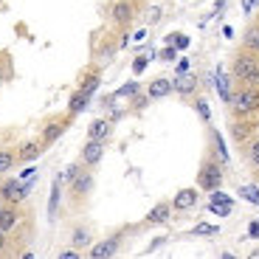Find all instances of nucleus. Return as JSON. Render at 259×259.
I'll use <instances>...</instances> for the list:
<instances>
[{
	"instance_id": "33",
	"label": "nucleus",
	"mask_w": 259,
	"mask_h": 259,
	"mask_svg": "<svg viewBox=\"0 0 259 259\" xmlns=\"http://www.w3.org/2000/svg\"><path fill=\"white\" fill-rule=\"evenodd\" d=\"M234 203H208V211L211 214H220V217H226V214H231Z\"/></svg>"
},
{
	"instance_id": "22",
	"label": "nucleus",
	"mask_w": 259,
	"mask_h": 259,
	"mask_svg": "<svg viewBox=\"0 0 259 259\" xmlns=\"http://www.w3.org/2000/svg\"><path fill=\"white\" fill-rule=\"evenodd\" d=\"M242 155H245L248 166L259 172V136H256V138H251V141H245V149H242Z\"/></svg>"
},
{
	"instance_id": "39",
	"label": "nucleus",
	"mask_w": 259,
	"mask_h": 259,
	"mask_svg": "<svg viewBox=\"0 0 259 259\" xmlns=\"http://www.w3.org/2000/svg\"><path fill=\"white\" fill-rule=\"evenodd\" d=\"M248 240H259V220L248 223Z\"/></svg>"
},
{
	"instance_id": "2",
	"label": "nucleus",
	"mask_w": 259,
	"mask_h": 259,
	"mask_svg": "<svg viewBox=\"0 0 259 259\" xmlns=\"http://www.w3.org/2000/svg\"><path fill=\"white\" fill-rule=\"evenodd\" d=\"M226 181V172H223V161L214 152H208L200 163V172H197V189L203 192H211V189H220Z\"/></svg>"
},
{
	"instance_id": "45",
	"label": "nucleus",
	"mask_w": 259,
	"mask_h": 259,
	"mask_svg": "<svg viewBox=\"0 0 259 259\" xmlns=\"http://www.w3.org/2000/svg\"><path fill=\"white\" fill-rule=\"evenodd\" d=\"M3 206H6V203H3V197H0V208H3Z\"/></svg>"
},
{
	"instance_id": "31",
	"label": "nucleus",
	"mask_w": 259,
	"mask_h": 259,
	"mask_svg": "<svg viewBox=\"0 0 259 259\" xmlns=\"http://www.w3.org/2000/svg\"><path fill=\"white\" fill-rule=\"evenodd\" d=\"M166 42H169V46H175L178 51H181V48L189 46V37H186V34H181V31H175V34H169V37H166Z\"/></svg>"
},
{
	"instance_id": "17",
	"label": "nucleus",
	"mask_w": 259,
	"mask_h": 259,
	"mask_svg": "<svg viewBox=\"0 0 259 259\" xmlns=\"http://www.w3.org/2000/svg\"><path fill=\"white\" fill-rule=\"evenodd\" d=\"M231 84H234V76H231V73H223V71L214 73V88H217V93H220V99H223L226 104L231 102V96H234Z\"/></svg>"
},
{
	"instance_id": "37",
	"label": "nucleus",
	"mask_w": 259,
	"mask_h": 259,
	"mask_svg": "<svg viewBox=\"0 0 259 259\" xmlns=\"http://www.w3.org/2000/svg\"><path fill=\"white\" fill-rule=\"evenodd\" d=\"M158 57H161L163 62H172V59L178 57V48H175V46H166V48H163L161 54H158Z\"/></svg>"
},
{
	"instance_id": "21",
	"label": "nucleus",
	"mask_w": 259,
	"mask_h": 259,
	"mask_svg": "<svg viewBox=\"0 0 259 259\" xmlns=\"http://www.w3.org/2000/svg\"><path fill=\"white\" fill-rule=\"evenodd\" d=\"M59 200H62V175L54 181V186H51V197H48V217H57V211H59Z\"/></svg>"
},
{
	"instance_id": "25",
	"label": "nucleus",
	"mask_w": 259,
	"mask_h": 259,
	"mask_svg": "<svg viewBox=\"0 0 259 259\" xmlns=\"http://www.w3.org/2000/svg\"><path fill=\"white\" fill-rule=\"evenodd\" d=\"M99 84H102V73L93 71V73H84V79L79 82V91L88 93V96H93V93L99 91Z\"/></svg>"
},
{
	"instance_id": "1",
	"label": "nucleus",
	"mask_w": 259,
	"mask_h": 259,
	"mask_svg": "<svg viewBox=\"0 0 259 259\" xmlns=\"http://www.w3.org/2000/svg\"><path fill=\"white\" fill-rule=\"evenodd\" d=\"M231 76L240 84H259V54L240 48L231 57Z\"/></svg>"
},
{
	"instance_id": "20",
	"label": "nucleus",
	"mask_w": 259,
	"mask_h": 259,
	"mask_svg": "<svg viewBox=\"0 0 259 259\" xmlns=\"http://www.w3.org/2000/svg\"><path fill=\"white\" fill-rule=\"evenodd\" d=\"M88 104H91V96L76 88V93H73L71 102H68V116H79L82 110H88Z\"/></svg>"
},
{
	"instance_id": "44",
	"label": "nucleus",
	"mask_w": 259,
	"mask_h": 259,
	"mask_svg": "<svg viewBox=\"0 0 259 259\" xmlns=\"http://www.w3.org/2000/svg\"><path fill=\"white\" fill-rule=\"evenodd\" d=\"M259 256V248H256V251H251V259H256Z\"/></svg>"
},
{
	"instance_id": "34",
	"label": "nucleus",
	"mask_w": 259,
	"mask_h": 259,
	"mask_svg": "<svg viewBox=\"0 0 259 259\" xmlns=\"http://www.w3.org/2000/svg\"><path fill=\"white\" fill-rule=\"evenodd\" d=\"M82 166H84L82 161H79V163H71V166H68V169H65V172H62V183H71L73 178L79 175V169H82Z\"/></svg>"
},
{
	"instance_id": "13",
	"label": "nucleus",
	"mask_w": 259,
	"mask_h": 259,
	"mask_svg": "<svg viewBox=\"0 0 259 259\" xmlns=\"http://www.w3.org/2000/svg\"><path fill=\"white\" fill-rule=\"evenodd\" d=\"M253 136H256V124H253V121H248V116H245V118H237V121L231 124V138H234L237 144L251 141Z\"/></svg>"
},
{
	"instance_id": "5",
	"label": "nucleus",
	"mask_w": 259,
	"mask_h": 259,
	"mask_svg": "<svg viewBox=\"0 0 259 259\" xmlns=\"http://www.w3.org/2000/svg\"><path fill=\"white\" fill-rule=\"evenodd\" d=\"M121 245H124V231H116V234H110V237H104V240L93 242V245L88 248V256H91V259L116 256V253L121 251Z\"/></svg>"
},
{
	"instance_id": "28",
	"label": "nucleus",
	"mask_w": 259,
	"mask_h": 259,
	"mask_svg": "<svg viewBox=\"0 0 259 259\" xmlns=\"http://www.w3.org/2000/svg\"><path fill=\"white\" fill-rule=\"evenodd\" d=\"M14 163H17V152L14 149H0V172H9Z\"/></svg>"
},
{
	"instance_id": "43",
	"label": "nucleus",
	"mask_w": 259,
	"mask_h": 259,
	"mask_svg": "<svg viewBox=\"0 0 259 259\" xmlns=\"http://www.w3.org/2000/svg\"><path fill=\"white\" fill-rule=\"evenodd\" d=\"M223 37L231 39V37H234V28H231V26H223Z\"/></svg>"
},
{
	"instance_id": "35",
	"label": "nucleus",
	"mask_w": 259,
	"mask_h": 259,
	"mask_svg": "<svg viewBox=\"0 0 259 259\" xmlns=\"http://www.w3.org/2000/svg\"><path fill=\"white\" fill-rule=\"evenodd\" d=\"M149 57H152V54H149ZM149 57H136V62H133V73H136V76H141L144 71H147V65H149Z\"/></svg>"
},
{
	"instance_id": "32",
	"label": "nucleus",
	"mask_w": 259,
	"mask_h": 259,
	"mask_svg": "<svg viewBox=\"0 0 259 259\" xmlns=\"http://www.w3.org/2000/svg\"><path fill=\"white\" fill-rule=\"evenodd\" d=\"M163 17V9L161 6H149L147 9V26H155V23H161Z\"/></svg>"
},
{
	"instance_id": "42",
	"label": "nucleus",
	"mask_w": 259,
	"mask_h": 259,
	"mask_svg": "<svg viewBox=\"0 0 259 259\" xmlns=\"http://www.w3.org/2000/svg\"><path fill=\"white\" fill-rule=\"evenodd\" d=\"M189 71V59H181V62H178V73H186Z\"/></svg>"
},
{
	"instance_id": "15",
	"label": "nucleus",
	"mask_w": 259,
	"mask_h": 259,
	"mask_svg": "<svg viewBox=\"0 0 259 259\" xmlns=\"http://www.w3.org/2000/svg\"><path fill=\"white\" fill-rule=\"evenodd\" d=\"M169 93H175V91H172V79H166V76H155L147 84V96L149 99H166Z\"/></svg>"
},
{
	"instance_id": "38",
	"label": "nucleus",
	"mask_w": 259,
	"mask_h": 259,
	"mask_svg": "<svg viewBox=\"0 0 259 259\" xmlns=\"http://www.w3.org/2000/svg\"><path fill=\"white\" fill-rule=\"evenodd\" d=\"M57 256L59 259H79V256H82V251H79V248H68V251H59Z\"/></svg>"
},
{
	"instance_id": "16",
	"label": "nucleus",
	"mask_w": 259,
	"mask_h": 259,
	"mask_svg": "<svg viewBox=\"0 0 259 259\" xmlns=\"http://www.w3.org/2000/svg\"><path fill=\"white\" fill-rule=\"evenodd\" d=\"M71 245L79 248V251H88L93 245V231L88 226H73L71 231Z\"/></svg>"
},
{
	"instance_id": "23",
	"label": "nucleus",
	"mask_w": 259,
	"mask_h": 259,
	"mask_svg": "<svg viewBox=\"0 0 259 259\" xmlns=\"http://www.w3.org/2000/svg\"><path fill=\"white\" fill-rule=\"evenodd\" d=\"M208 138H211V152L220 158L223 163H228V149H226V141H223V136L217 133V130H208Z\"/></svg>"
},
{
	"instance_id": "30",
	"label": "nucleus",
	"mask_w": 259,
	"mask_h": 259,
	"mask_svg": "<svg viewBox=\"0 0 259 259\" xmlns=\"http://www.w3.org/2000/svg\"><path fill=\"white\" fill-rule=\"evenodd\" d=\"M240 194H242V200L259 206V189H256V186H240Z\"/></svg>"
},
{
	"instance_id": "4",
	"label": "nucleus",
	"mask_w": 259,
	"mask_h": 259,
	"mask_svg": "<svg viewBox=\"0 0 259 259\" xmlns=\"http://www.w3.org/2000/svg\"><path fill=\"white\" fill-rule=\"evenodd\" d=\"M91 192H93V172H91V166H82L79 175L68 183V197L73 203H84L91 197Z\"/></svg>"
},
{
	"instance_id": "10",
	"label": "nucleus",
	"mask_w": 259,
	"mask_h": 259,
	"mask_svg": "<svg viewBox=\"0 0 259 259\" xmlns=\"http://www.w3.org/2000/svg\"><path fill=\"white\" fill-rule=\"evenodd\" d=\"M169 220H172V203L161 200V203H155V206L147 211V217H144V226H166Z\"/></svg>"
},
{
	"instance_id": "36",
	"label": "nucleus",
	"mask_w": 259,
	"mask_h": 259,
	"mask_svg": "<svg viewBox=\"0 0 259 259\" xmlns=\"http://www.w3.org/2000/svg\"><path fill=\"white\" fill-rule=\"evenodd\" d=\"M208 194H211V203H234L231 197H228V194L223 192V189H211Z\"/></svg>"
},
{
	"instance_id": "9",
	"label": "nucleus",
	"mask_w": 259,
	"mask_h": 259,
	"mask_svg": "<svg viewBox=\"0 0 259 259\" xmlns=\"http://www.w3.org/2000/svg\"><path fill=\"white\" fill-rule=\"evenodd\" d=\"M197 88H200V76H197V73L186 71V73H178V76L172 79V91L183 99H192L194 93H197Z\"/></svg>"
},
{
	"instance_id": "41",
	"label": "nucleus",
	"mask_w": 259,
	"mask_h": 259,
	"mask_svg": "<svg viewBox=\"0 0 259 259\" xmlns=\"http://www.w3.org/2000/svg\"><path fill=\"white\" fill-rule=\"evenodd\" d=\"M163 242H166V237H158V240H155V242H152V245H149V248H147V251H155V248H161V245H163Z\"/></svg>"
},
{
	"instance_id": "3",
	"label": "nucleus",
	"mask_w": 259,
	"mask_h": 259,
	"mask_svg": "<svg viewBox=\"0 0 259 259\" xmlns=\"http://www.w3.org/2000/svg\"><path fill=\"white\" fill-rule=\"evenodd\" d=\"M231 110L237 118H245V116H253L259 113V84H242L240 91L231 96Z\"/></svg>"
},
{
	"instance_id": "24",
	"label": "nucleus",
	"mask_w": 259,
	"mask_h": 259,
	"mask_svg": "<svg viewBox=\"0 0 259 259\" xmlns=\"http://www.w3.org/2000/svg\"><path fill=\"white\" fill-rule=\"evenodd\" d=\"M242 48L259 54V23H251V26L245 28V34H242Z\"/></svg>"
},
{
	"instance_id": "19",
	"label": "nucleus",
	"mask_w": 259,
	"mask_h": 259,
	"mask_svg": "<svg viewBox=\"0 0 259 259\" xmlns=\"http://www.w3.org/2000/svg\"><path fill=\"white\" fill-rule=\"evenodd\" d=\"M20 217H23V214H20L14 206H3V208H0V231L9 234L12 228H17Z\"/></svg>"
},
{
	"instance_id": "27",
	"label": "nucleus",
	"mask_w": 259,
	"mask_h": 259,
	"mask_svg": "<svg viewBox=\"0 0 259 259\" xmlns=\"http://www.w3.org/2000/svg\"><path fill=\"white\" fill-rule=\"evenodd\" d=\"M189 234H192V237H217V234H220V228L211 226V223H197V226H194Z\"/></svg>"
},
{
	"instance_id": "14",
	"label": "nucleus",
	"mask_w": 259,
	"mask_h": 259,
	"mask_svg": "<svg viewBox=\"0 0 259 259\" xmlns=\"http://www.w3.org/2000/svg\"><path fill=\"white\" fill-rule=\"evenodd\" d=\"M110 136H113L110 118H96V121H91V127H88V138H93V141H107Z\"/></svg>"
},
{
	"instance_id": "29",
	"label": "nucleus",
	"mask_w": 259,
	"mask_h": 259,
	"mask_svg": "<svg viewBox=\"0 0 259 259\" xmlns=\"http://www.w3.org/2000/svg\"><path fill=\"white\" fill-rule=\"evenodd\" d=\"M141 93V84L138 82H127L124 88H118L116 91V99H133V96H138Z\"/></svg>"
},
{
	"instance_id": "7",
	"label": "nucleus",
	"mask_w": 259,
	"mask_h": 259,
	"mask_svg": "<svg viewBox=\"0 0 259 259\" xmlns=\"http://www.w3.org/2000/svg\"><path fill=\"white\" fill-rule=\"evenodd\" d=\"M71 118L73 116H59V118H51V121L42 127V133H39V141L46 144V147H51L54 141H59V138L65 136V130L71 127Z\"/></svg>"
},
{
	"instance_id": "8",
	"label": "nucleus",
	"mask_w": 259,
	"mask_h": 259,
	"mask_svg": "<svg viewBox=\"0 0 259 259\" xmlns=\"http://www.w3.org/2000/svg\"><path fill=\"white\" fill-rule=\"evenodd\" d=\"M136 14H138L136 0H116L113 9H110V17H113V23H116L118 28H127L130 23L136 20Z\"/></svg>"
},
{
	"instance_id": "12",
	"label": "nucleus",
	"mask_w": 259,
	"mask_h": 259,
	"mask_svg": "<svg viewBox=\"0 0 259 259\" xmlns=\"http://www.w3.org/2000/svg\"><path fill=\"white\" fill-rule=\"evenodd\" d=\"M197 200H200V192L197 189H181L172 197V211H189V208L197 206Z\"/></svg>"
},
{
	"instance_id": "6",
	"label": "nucleus",
	"mask_w": 259,
	"mask_h": 259,
	"mask_svg": "<svg viewBox=\"0 0 259 259\" xmlns=\"http://www.w3.org/2000/svg\"><path fill=\"white\" fill-rule=\"evenodd\" d=\"M31 183L34 181H14V178H9V181H3V186H0V197H3V203H9V206H17V203H23L28 197V192H31Z\"/></svg>"
},
{
	"instance_id": "11",
	"label": "nucleus",
	"mask_w": 259,
	"mask_h": 259,
	"mask_svg": "<svg viewBox=\"0 0 259 259\" xmlns=\"http://www.w3.org/2000/svg\"><path fill=\"white\" fill-rule=\"evenodd\" d=\"M104 144L107 141H93V138H88V144L82 147V155H79V161L84 163V166H99V161L104 158Z\"/></svg>"
},
{
	"instance_id": "40",
	"label": "nucleus",
	"mask_w": 259,
	"mask_h": 259,
	"mask_svg": "<svg viewBox=\"0 0 259 259\" xmlns=\"http://www.w3.org/2000/svg\"><path fill=\"white\" fill-rule=\"evenodd\" d=\"M9 251V234L6 231H0V253Z\"/></svg>"
},
{
	"instance_id": "26",
	"label": "nucleus",
	"mask_w": 259,
	"mask_h": 259,
	"mask_svg": "<svg viewBox=\"0 0 259 259\" xmlns=\"http://www.w3.org/2000/svg\"><path fill=\"white\" fill-rule=\"evenodd\" d=\"M192 107L197 110V116L203 118L206 124H211V107H208L206 96H192Z\"/></svg>"
},
{
	"instance_id": "18",
	"label": "nucleus",
	"mask_w": 259,
	"mask_h": 259,
	"mask_svg": "<svg viewBox=\"0 0 259 259\" xmlns=\"http://www.w3.org/2000/svg\"><path fill=\"white\" fill-rule=\"evenodd\" d=\"M42 149H46V144L39 141H28V144H23V147H20V152H17V161L20 163H28V161H34V158H39L42 155Z\"/></svg>"
}]
</instances>
